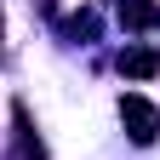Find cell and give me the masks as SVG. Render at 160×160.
Here are the masks:
<instances>
[{"instance_id": "5", "label": "cell", "mask_w": 160, "mask_h": 160, "mask_svg": "<svg viewBox=\"0 0 160 160\" xmlns=\"http://www.w3.org/2000/svg\"><path fill=\"white\" fill-rule=\"evenodd\" d=\"M0 34H6V17H0Z\"/></svg>"}, {"instance_id": "4", "label": "cell", "mask_w": 160, "mask_h": 160, "mask_svg": "<svg viewBox=\"0 0 160 160\" xmlns=\"http://www.w3.org/2000/svg\"><path fill=\"white\" fill-rule=\"evenodd\" d=\"M69 34L92 40V34H97V12H92V6H86V12H74V17H69Z\"/></svg>"}, {"instance_id": "3", "label": "cell", "mask_w": 160, "mask_h": 160, "mask_svg": "<svg viewBox=\"0 0 160 160\" xmlns=\"http://www.w3.org/2000/svg\"><path fill=\"white\" fill-rule=\"evenodd\" d=\"M120 23H126V29H154L160 23V6H154V0H120Z\"/></svg>"}, {"instance_id": "1", "label": "cell", "mask_w": 160, "mask_h": 160, "mask_svg": "<svg viewBox=\"0 0 160 160\" xmlns=\"http://www.w3.org/2000/svg\"><path fill=\"white\" fill-rule=\"evenodd\" d=\"M120 120H126V132L137 137V143H154V137H160V109H154V103H143L137 92L120 97Z\"/></svg>"}, {"instance_id": "2", "label": "cell", "mask_w": 160, "mask_h": 160, "mask_svg": "<svg viewBox=\"0 0 160 160\" xmlns=\"http://www.w3.org/2000/svg\"><path fill=\"white\" fill-rule=\"evenodd\" d=\"M120 74H132V80L160 74V52L154 46H126V52H120Z\"/></svg>"}]
</instances>
